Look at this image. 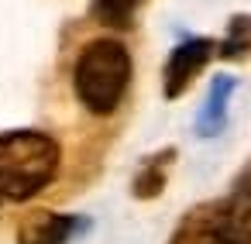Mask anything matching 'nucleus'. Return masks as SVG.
<instances>
[{
    "label": "nucleus",
    "mask_w": 251,
    "mask_h": 244,
    "mask_svg": "<svg viewBox=\"0 0 251 244\" xmlns=\"http://www.w3.org/2000/svg\"><path fill=\"white\" fill-rule=\"evenodd\" d=\"M230 93H234V79H230V76H220V79H213V86H210V97H206V103H203V110H200V117H196V131H200L203 138H210V134H217V131L224 127V117H227V100H230Z\"/></svg>",
    "instance_id": "obj_7"
},
{
    "label": "nucleus",
    "mask_w": 251,
    "mask_h": 244,
    "mask_svg": "<svg viewBox=\"0 0 251 244\" xmlns=\"http://www.w3.org/2000/svg\"><path fill=\"white\" fill-rule=\"evenodd\" d=\"M217 220H220V199L200 203V206H193V210L179 220V227L172 230L169 244H213V237H217Z\"/></svg>",
    "instance_id": "obj_6"
},
{
    "label": "nucleus",
    "mask_w": 251,
    "mask_h": 244,
    "mask_svg": "<svg viewBox=\"0 0 251 244\" xmlns=\"http://www.w3.org/2000/svg\"><path fill=\"white\" fill-rule=\"evenodd\" d=\"M138 4H141V0H93V11H97V18H100L103 24L124 28V24L134 18Z\"/></svg>",
    "instance_id": "obj_10"
},
{
    "label": "nucleus",
    "mask_w": 251,
    "mask_h": 244,
    "mask_svg": "<svg viewBox=\"0 0 251 244\" xmlns=\"http://www.w3.org/2000/svg\"><path fill=\"white\" fill-rule=\"evenodd\" d=\"M76 230H83L79 217L55 210H31L18 223V244H69Z\"/></svg>",
    "instance_id": "obj_5"
},
{
    "label": "nucleus",
    "mask_w": 251,
    "mask_h": 244,
    "mask_svg": "<svg viewBox=\"0 0 251 244\" xmlns=\"http://www.w3.org/2000/svg\"><path fill=\"white\" fill-rule=\"evenodd\" d=\"M241 55H251V18H234L227 38L220 42V59H241Z\"/></svg>",
    "instance_id": "obj_9"
},
{
    "label": "nucleus",
    "mask_w": 251,
    "mask_h": 244,
    "mask_svg": "<svg viewBox=\"0 0 251 244\" xmlns=\"http://www.w3.org/2000/svg\"><path fill=\"white\" fill-rule=\"evenodd\" d=\"M210 55H213V42H210V38H189V42L176 45L172 55H169V62H165V73H162V79H165V86H162L165 97H169V100L182 97V93L189 90L193 76L206 66Z\"/></svg>",
    "instance_id": "obj_4"
},
{
    "label": "nucleus",
    "mask_w": 251,
    "mask_h": 244,
    "mask_svg": "<svg viewBox=\"0 0 251 244\" xmlns=\"http://www.w3.org/2000/svg\"><path fill=\"white\" fill-rule=\"evenodd\" d=\"M59 145L42 131L0 134V199L25 203L38 196L59 172Z\"/></svg>",
    "instance_id": "obj_1"
},
{
    "label": "nucleus",
    "mask_w": 251,
    "mask_h": 244,
    "mask_svg": "<svg viewBox=\"0 0 251 244\" xmlns=\"http://www.w3.org/2000/svg\"><path fill=\"white\" fill-rule=\"evenodd\" d=\"M213 244H251V172H244L227 199H220V220Z\"/></svg>",
    "instance_id": "obj_3"
},
{
    "label": "nucleus",
    "mask_w": 251,
    "mask_h": 244,
    "mask_svg": "<svg viewBox=\"0 0 251 244\" xmlns=\"http://www.w3.org/2000/svg\"><path fill=\"white\" fill-rule=\"evenodd\" d=\"M165 162H172V151H162V155H155L141 172H138V179H134V196H141V199H151V196H158L162 193V182H165Z\"/></svg>",
    "instance_id": "obj_8"
},
{
    "label": "nucleus",
    "mask_w": 251,
    "mask_h": 244,
    "mask_svg": "<svg viewBox=\"0 0 251 244\" xmlns=\"http://www.w3.org/2000/svg\"><path fill=\"white\" fill-rule=\"evenodd\" d=\"M127 83H131V55L117 38H97L79 52L73 86L90 114L97 117L114 114L127 93Z\"/></svg>",
    "instance_id": "obj_2"
}]
</instances>
